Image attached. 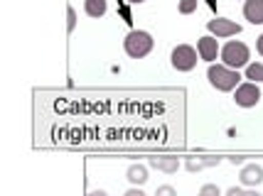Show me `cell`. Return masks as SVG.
<instances>
[{
    "mask_svg": "<svg viewBox=\"0 0 263 196\" xmlns=\"http://www.w3.org/2000/svg\"><path fill=\"white\" fill-rule=\"evenodd\" d=\"M206 79L209 83L217 89V91H234L236 86H239V71L236 69H229L227 64H209V69H206Z\"/></svg>",
    "mask_w": 263,
    "mask_h": 196,
    "instance_id": "cell-1",
    "label": "cell"
},
{
    "mask_svg": "<svg viewBox=\"0 0 263 196\" xmlns=\"http://www.w3.org/2000/svg\"><path fill=\"white\" fill-rule=\"evenodd\" d=\"M153 37L150 32L145 30H133V32H128L126 39H123V49H126V54L130 59H143L148 57L150 52H153Z\"/></svg>",
    "mask_w": 263,
    "mask_h": 196,
    "instance_id": "cell-2",
    "label": "cell"
},
{
    "mask_svg": "<svg viewBox=\"0 0 263 196\" xmlns=\"http://www.w3.org/2000/svg\"><path fill=\"white\" fill-rule=\"evenodd\" d=\"M221 61L229 67V69H243V67H249V59H251V52H249V47L243 45V42H227V45L221 47Z\"/></svg>",
    "mask_w": 263,
    "mask_h": 196,
    "instance_id": "cell-3",
    "label": "cell"
},
{
    "mask_svg": "<svg viewBox=\"0 0 263 196\" xmlns=\"http://www.w3.org/2000/svg\"><path fill=\"white\" fill-rule=\"evenodd\" d=\"M197 52L195 47H190V45H177L175 49H172V54H170V61H172V67L177 71H192L197 67Z\"/></svg>",
    "mask_w": 263,
    "mask_h": 196,
    "instance_id": "cell-4",
    "label": "cell"
},
{
    "mask_svg": "<svg viewBox=\"0 0 263 196\" xmlns=\"http://www.w3.org/2000/svg\"><path fill=\"white\" fill-rule=\"evenodd\" d=\"M234 101H236V105H241V108H253V105H258V101H261V91H258V86H256L253 81L239 83V86H236V93H234Z\"/></svg>",
    "mask_w": 263,
    "mask_h": 196,
    "instance_id": "cell-5",
    "label": "cell"
},
{
    "mask_svg": "<svg viewBox=\"0 0 263 196\" xmlns=\"http://www.w3.org/2000/svg\"><path fill=\"white\" fill-rule=\"evenodd\" d=\"M206 30L212 32L214 37H234L241 32V25H236L234 20H227V17H214V20H209L206 23Z\"/></svg>",
    "mask_w": 263,
    "mask_h": 196,
    "instance_id": "cell-6",
    "label": "cell"
},
{
    "mask_svg": "<svg viewBox=\"0 0 263 196\" xmlns=\"http://www.w3.org/2000/svg\"><path fill=\"white\" fill-rule=\"evenodd\" d=\"M197 52H199V59H204V61L212 64V61L221 54L217 37H199V39H197Z\"/></svg>",
    "mask_w": 263,
    "mask_h": 196,
    "instance_id": "cell-7",
    "label": "cell"
},
{
    "mask_svg": "<svg viewBox=\"0 0 263 196\" xmlns=\"http://www.w3.org/2000/svg\"><path fill=\"white\" fill-rule=\"evenodd\" d=\"M241 184L243 186H258L263 182V167L261 164H246L239 174Z\"/></svg>",
    "mask_w": 263,
    "mask_h": 196,
    "instance_id": "cell-8",
    "label": "cell"
},
{
    "mask_svg": "<svg viewBox=\"0 0 263 196\" xmlns=\"http://www.w3.org/2000/svg\"><path fill=\"white\" fill-rule=\"evenodd\" d=\"M243 17L251 25H263V0H246L243 3Z\"/></svg>",
    "mask_w": 263,
    "mask_h": 196,
    "instance_id": "cell-9",
    "label": "cell"
},
{
    "mask_svg": "<svg viewBox=\"0 0 263 196\" xmlns=\"http://www.w3.org/2000/svg\"><path fill=\"white\" fill-rule=\"evenodd\" d=\"M148 162L153 169H160V172H165V174H175L177 167H180L177 157H150Z\"/></svg>",
    "mask_w": 263,
    "mask_h": 196,
    "instance_id": "cell-10",
    "label": "cell"
},
{
    "mask_svg": "<svg viewBox=\"0 0 263 196\" xmlns=\"http://www.w3.org/2000/svg\"><path fill=\"white\" fill-rule=\"evenodd\" d=\"M214 164H219V157H187V162H184V167L190 172H202V169L214 167Z\"/></svg>",
    "mask_w": 263,
    "mask_h": 196,
    "instance_id": "cell-11",
    "label": "cell"
},
{
    "mask_svg": "<svg viewBox=\"0 0 263 196\" xmlns=\"http://www.w3.org/2000/svg\"><path fill=\"white\" fill-rule=\"evenodd\" d=\"M126 174H128V182H130V184H136V186H140V184H145V182H148V169H145L143 164H130Z\"/></svg>",
    "mask_w": 263,
    "mask_h": 196,
    "instance_id": "cell-12",
    "label": "cell"
},
{
    "mask_svg": "<svg viewBox=\"0 0 263 196\" xmlns=\"http://www.w3.org/2000/svg\"><path fill=\"white\" fill-rule=\"evenodd\" d=\"M106 0H84V10L89 17H103L106 15Z\"/></svg>",
    "mask_w": 263,
    "mask_h": 196,
    "instance_id": "cell-13",
    "label": "cell"
},
{
    "mask_svg": "<svg viewBox=\"0 0 263 196\" xmlns=\"http://www.w3.org/2000/svg\"><path fill=\"white\" fill-rule=\"evenodd\" d=\"M246 79H251L253 83H263V64H249L246 67Z\"/></svg>",
    "mask_w": 263,
    "mask_h": 196,
    "instance_id": "cell-14",
    "label": "cell"
},
{
    "mask_svg": "<svg viewBox=\"0 0 263 196\" xmlns=\"http://www.w3.org/2000/svg\"><path fill=\"white\" fill-rule=\"evenodd\" d=\"M177 10L182 12V15H190V12H195V10H197V0H180Z\"/></svg>",
    "mask_w": 263,
    "mask_h": 196,
    "instance_id": "cell-15",
    "label": "cell"
},
{
    "mask_svg": "<svg viewBox=\"0 0 263 196\" xmlns=\"http://www.w3.org/2000/svg\"><path fill=\"white\" fill-rule=\"evenodd\" d=\"M199 196H221V191H219L217 184H204L199 189Z\"/></svg>",
    "mask_w": 263,
    "mask_h": 196,
    "instance_id": "cell-16",
    "label": "cell"
},
{
    "mask_svg": "<svg viewBox=\"0 0 263 196\" xmlns=\"http://www.w3.org/2000/svg\"><path fill=\"white\" fill-rule=\"evenodd\" d=\"M155 196H177V191H175V189H172L170 184H162V186H158Z\"/></svg>",
    "mask_w": 263,
    "mask_h": 196,
    "instance_id": "cell-17",
    "label": "cell"
},
{
    "mask_svg": "<svg viewBox=\"0 0 263 196\" xmlns=\"http://www.w3.org/2000/svg\"><path fill=\"white\" fill-rule=\"evenodd\" d=\"M227 196H246V191H243V189H239V186H231L229 191H227Z\"/></svg>",
    "mask_w": 263,
    "mask_h": 196,
    "instance_id": "cell-18",
    "label": "cell"
},
{
    "mask_svg": "<svg viewBox=\"0 0 263 196\" xmlns=\"http://www.w3.org/2000/svg\"><path fill=\"white\" fill-rule=\"evenodd\" d=\"M74 25H77V15H74V10L69 8V32L74 30Z\"/></svg>",
    "mask_w": 263,
    "mask_h": 196,
    "instance_id": "cell-19",
    "label": "cell"
},
{
    "mask_svg": "<svg viewBox=\"0 0 263 196\" xmlns=\"http://www.w3.org/2000/svg\"><path fill=\"white\" fill-rule=\"evenodd\" d=\"M123 196H148V194H143L140 189H128V191H126Z\"/></svg>",
    "mask_w": 263,
    "mask_h": 196,
    "instance_id": "cell-20",
    "label": "cell"
},
{
    "mask_svg": "<svg viewBox=\"0 0 263 196\" xmlns=\"http://www.w3.org/2000/svg\"><path fill=\"white\" fill-rule=\"evenodd\" d=\"M256 52H258V54L263 57V35L258 37V42H256Z\"/></svg>",
    "mask_w": 263,
    "mask_h": 196,
    "instance_id": "cell-21",
    "label": "cell"
},
{
    "mask_svg": "<svg viewBox=\"0 0 263 196\" xmlns=\"http://www.w3.org/2000/svg\"><path fill=\"white\" fill-rule=\"evenodd\" d=\"M86 196H108V194H106L103 189H99V191H89V194H86Z\"/></svg>",
    "mask_w": 263,
    "mask_h": 196,
    "instance_id": "cell-22",
    "label": "cell"
},
{
    "mask_svg": "<svg viewBox=\"0 0 263 196\" xmlns=\"http://www.w3.org/2000/svg\"><path fill=\"white\" fill-rule=\"evenodd\" d=\"M246 196H263V194H258V191H246Z\"/></svg>",
    "mask_w": 263,
    "mask_h": 196,
    "instance_id": "cell-23",
    "label": "cell"
},
{
    "mask_svg": "<svg viewBox=\"0 0 263 196\" xmlns=\"http://www.w3.org/2000/svg\"><path fill=\"white\" fill-rule=\"evenodd\" d=\"M128 3H133V5H140V3H145V0H128Z\"/></svg>",
    "mask_w": 263,
    "mask_h": 196,
    "instance_id": "cell-24",
    "label": "cell"
},
{
    "mask_svg": "<svg viewBox=\"0 0 263 196\" xmlns=\"http://www.w3.org/2000/svg\"><path fill=\"white\" fill-rule=\"evenodd\" d=\"M197 196H199V194H197Z\"/></svg>",
    "mask_w": 263,
    "mask_h": 196,
    "instance_id": "cell-25",
    "label": "cell"
}]
</instances>
